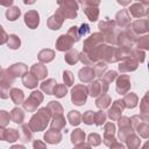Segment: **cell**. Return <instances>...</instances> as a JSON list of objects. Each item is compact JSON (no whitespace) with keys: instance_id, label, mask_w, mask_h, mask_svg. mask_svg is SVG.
I'll return each instance as SVG.
<instances>
[{"instance_id":"6da1fadb","label":"cell","mask_w":149,"mask_h":149,"mask_svg":"<svg viewBox=\"0 0 149 149\" xmlns=\"http://www.w3.org/2000/svg\"><path fill=\"white\" fill-rule=\"evenodd\" d=\"M50 111L48 108H42L37 112V114H35L33 118H31V121L29 123V127L33 129V130H42L45 128L48 121H49V118H50Z\"/></svg>"},{"instance_id":"7a4b0ae2","label":"cell","mask_w":149,"mask_h":149,"mask_svg":"<svg viewBox=\"0 0 149 149\" xmlns=\"http://www.w3.org/2000/svg\"><path fill=\"white\" fill-rule=\"evenodd\" d=\"M87 88L83 85H77L72 90V102L76 105H83L86 101Z\"/></svg>"},{"instance_id":"3957f363","label":"cell","mask_w":149,"mask_h":149,"mask_svg":"<svg viewBox=\"0 0 149 149\" xmlns=\"http://www.w3.org/2000/svg\"><path fill=\"white\" fill-rule=\"evenodd\" d=\"M42 100H43V95H42L40 92L34 91V92L30 94V97L26 100V102H24V108H26L27 111H34V109L41 104Z\"/></svg>"},{"instance_id":"277c9868","label":"cell","mask_w":149,"mask_h":149,"mask_svg":"<svg viewBox=\"0 0 149 149\" xmlns=\"http://www.w3.org/2000/svg\"><path fill=\"white\" fill-rule=\"evenodd\" d=\"M99 5V2L97 1V2H92V1H85L84 2V6H85V8H84V10H85V13H86V15L88 16V19L91 20V21H95L97 20V17H98V8L97 7H93V6H98Z\"/></svg>"},{"instance_id":"5b68a950","label":"cell","mask_w":149,"mask_h":149,"mask_svg":"<svg viewBox=\"0 0 149 149\" xmlns=\"http://www.w3.org/2000/svg\"><path fill=\"white\" fill-rule=\"evenodd\" d=\"M24 22H26V24H27L29 28H31V29L36 28L37 24H38V22H40L38 14H37L35 10H29V12L26 13V15H24Z\"/></svg>"},{"instance_id":"8992f818","label":"cell","mask_w":149,"mask_h":149,"mask_svg":"<svg viewBox=\"0 0 149 149\" xmlns=\"http://www.w3.org/2000/svg\"><path fill=\"white\" fill-rule=\"evenodd\" d=\"M63 20H64V15L62 14V12L58 9L56 12L55 15H52L49 20H48V26L51 28V29H58L62 23H63Z\"/></svg>"},{"instance_id":"52a82bcc","label":"cell","mask_w":149,"mask_h":149,"mask_svg":"<svg viewBox=\"0 0 149 149\" xmlns=\"http://www.w3.org/2000/svg\"><path fill=\"white\" fill-rule=\"evenodd\" d=\"M72 43H73V41L70 38V36H68V35H62V36H59V38H58L56 45H57V49H58V50L64 51V50L70 49V48L72 47Z\"/></svg>"},{"instance_id":"ba28073f","label":"cell","mask_w":149,"mask_h":149,"mask_svg":"<svg viewBox=\"0 0 149 149\" xmlns=\"http://www.w3.org/2000/svg\"><path fill=\"white\" fill-rule=\"evenodd\" d=\"M122 108H123V101H120V100L115 101V102H114V105L112 106V108L109 109V113H108V114H109V118H111V119H113V120L119 119V116H120V114H121Z\"/></svg>"},{"instance_id":"9c48e42d","label":"cell","mask_w":149,"mask_h":149,"mask_svg":"<svg viewBox=\"0 0 149 149\" xmlns=\"http://www.w3.org/2000/svg\"><path fill=\"white\" fill-rule=\"evenodd\" d=\"M31 74L36 79H42V78H44L47 76V69L42 64H35L31 68Z\"/></svg>"},{"instance_id":"30bf717a","label":"cell","mask_w":149,"mask_h":149,"mask_svg":"<svg viewBox=\"0 0 149 149\" xmlns=\"http://www.w3.org/2000/svg\"><path fill=\"white\" fill-rule=\"evenodd\" d=\"M94 76H95V73L91 68H84L79 71V78H80V80H83L85 83L91 81L94 78Z\"/></svg>"},{"instance_id":"8fae6325","label":"cell","mask_w":149,"mask_h":149,"mask_svg":"<svg viewBox=\"0 0 149 149\" xmlns=\"http://www.w3.org/2000/svg\"><path fill=\"white\" fill-rule=\"evenodd\" d=\"M26 71H27V68L24 66V64H14L12 68L7 69V72H8L12 77L22 76V73H24Z\"/></svg>"},{"instance_id":"7c38bea8","label":"cell","mask_w":149,"mask_h":149,"mask_svg":"<svg viewBox=\"0 0 149 149\" xmlns=\"http://www.w3.org/2000/svg\"><path fill=\"white\" fill-rule=\"evenodd\" d=\"M44 139H45V141H47V142H49V143H58V142L61 141L62 136H61V134H59L58 132L50 129L49 132H47V133H45Z\"/></svg>"},{"instance_id":"4fadbf2b","label":"cell","mask_w":149,"mask_h":149,"mask_svg":"<svg viewBox=\"0 0 149 149\" xmlns=\"http://www.w3.org/2000/svg\"><path fill=\"white\" fill-rule=\"evenodd\" d=\"M146 5H148V2H141V3L137 2V3H134V5L130 7V13H132L134 16H136V17H139V16L146 14L147 12L143 10V9H146V8H143V6H146Z\"/></svg>"},{"instance_id":"5bb4252c","label":"cell","mask_w":149,"mask_h":149,"mask_svg":"<svg viewBox=\"0 0 149 149\" xmlns=\"http://www.w3.org/2000/svg\"><path fill=\"white\" fill-rule=\"evenodd\" d=\"M88 90H90V94H91L92 97H97V95H99L100 93L106 92V90L102 88V84H101L100 81H94V83H92L91 86L88 87Z\"/></svg>"},{"instance_id":"9a60e30c","label":"cell","mask_w":149,"mask_h":149,"mask_svg":"<svg viewBox=\"0 0 149 149\" xmlns=\"http://www.w3.org/2000/svg\"><path fill=\"white\" fill-rule=\"evenodd\" d=\"M65 126V120L64 118L62 116V114H56L54 116V120L51 122V129L54 130L56 128V132H58L59 129H62L63 127Z\"/></svg>"},{"instance_id":"2e32d148","label":"cell","mask_w":149,"mask_h":149,"mask_svg":"<svg viewBox=\"0 0 149 149\" xmlns=\"http://www.w3.org/2000/svg\"><path fill=\"white\" fill-rule=\"evenodd\" d=\"M55 86H56V81H55L54 79H49V80L43 81V83L41 84V88H42L44 92H47L48 94H54V88H55Z\"/></svg>"},{"instance_id":"e0dca14e","label":"cell","mask_w":149,"mask_h":149,"mask_svg":"<svg viewBox=\"0 0 149 149\" xmlns=\"http://www.w3.org/2000/svg\"><path fill=\"white\" fill-rule=\"evenodd\" d=\"M10 98L16 105H19L23 101V92L19 88H13L10 91Z\"/></svg>"},{"instance_id":"ac0fdd59","label":"cell","mask_w":149,"mask_h":149,"mask_svg":"<svg viewBox=\"0 0 149 149\" xmlns=\"http://www.w3.org/2000/svg\"><path fill=\"white\" fill-rule=\"evenodd\" d=\"M10 83L9 80H2L0 81V98H8L9 95V86H10Z\"/></svg>"},{"instance_id":"d6986e66","label":"cell","mask_w":149,"mask_h":149,"mask_svg":"<svg viewBox=\"0 0 149 149\" xmlns=\"http://www.w3.org/2000/svg\"><path fill=\"white\" fill-rule=\"evenodd\" d=\"M127 78H128L127 76H122V77H120V78H119V80H118L116 88L121 86V88H119V90H118V92H119L120 94H121V93H125V92H126V91L129 88V81L127 80V81L125 83V80H126Z\"/></svg>"},{"instance_id":"ffe728a7","label":"cell","mask_w":149,"mask_h":149,"mask_svg":"<svg viewBox=\"0 0 149 149\" xmlns=\"http://www.w3.org/2000/svg\"><path fill=\"white\" fill-rule=\"evenodd\" d=\"M84 139H85V133H84L81 129H76V130L72 133V135H71V140H72V142L76 143V144H79L80 142H83Z\"/></svg>"},{"instance_id":"44dd1931","label":"cell","mask_w":149,"mask_h":149,"mask_svg":"<svg viewBox=\"0 0 149 149\" xmlns=\"http://www.w3.org/2000/svg\"><path fill=\"white\" fill-rule=\"evenodd\" d=\"M23 84H24V86L26 87H29V88H33V87H35L36 85H37V79L30 73V74H26L24 77H23Z\"/></svg>"},{"instance_id":"7402d4cb","label":"cell","mask_w":149,"mask_h":149,"mask_svg":"<svg viewBox=\"0 0 149 149\" xmlns=\"http://www.w3.org/2000/svg\"><path fill=\"white\" fill-rule=\"evenodd\" d=\"M116 22L120 24V26H127L129 23V16L127 14L126 10H122V12H119L118 15H116Z\"/></svg>"},{"instance_id":"603a6c76","label":"cell","mask_w":149,"mask_h":149,"mask_svg":"<svg viewBox=\"0 0 149 149\" xmlns=\"http://www.w3.org/2000/svg\"><path fill=\"white\" fill-rule=\"evenodd\" d=\"M23 112L20 109V108H14L10 113V118L12 120L15 122V123H21L22 120H23Z\"/></svg>"},{"instance_id":"cb8c5ba5","label":"cell","mask_w":149,"mask_h":149,"mask_svg":"<svg viewBox=\"0 0 149 149\" xmlns=\"http://www.w3.org/2000/svg\"><path fill=\"white\" fill-rule=\"evenodd\" d=\"M6 16L8 20L10 21H14L16 20L19 16H20V9L17 7H12V8H8L7 12H6Z\"/></svg>"},{"instance_id":"d4e9b609","label":"cell","mask_w":149,"mask_h":149,"mask_svg":"<svg viewBox=\"0 0 149 149\" xmlns=\"http://www.w3.org/2000/svg\"><path fill=\"white\" fill-rule=\"evenodd\" d=\"M38 58L41 62H50L54 58V51L52 50H42L38 55Z\"/></svg>"},{"instance_id":"484cf974","label":"cell","mask_w":149,"mask_h":149,"mask_svg":"<svg viewBox=\"0 0 149 149\" xmlns=\"http://www.w3.org/2000/svg\"><path fill=\"white\" fill-rule=\"evenodd\" d=\"M68 119H69V121H70L71 125L77 126V125H79V122H80V114H79L77 111H71V112L69 113V115H68Z\"/></svg>"},{"instance_id":"4316f807","label":"cell","mask_w":149,"mask_h":149,"mask_svg":"<svg viewBox=\"0 0 149 149\" xmlns=\"http://www.w3.org/2000/svg\"><path fill=\"white\" fill-rule=\"evenodd\" d=\"M19 137V133L15 129H7L5 133V139L8 142H14Z\"/></svg>"},{"instance_id":"83f0119b","label":"cell","mask_w":149,"mask_h":149,"mask_svg":"<svg viewBox=\"0 0 149 149\" xmlns=\"http://www.w3.org/2000/svg\"><path fill=\"white\" fill-rule=\"evenodd\" d=\"M123 102H126V106H127V107H132V108H133V107H135V106H136L137 98H136V95H135V94L130 93V94L126 95V98H125Z\"/></svg>"},{"instance_id":"f1b7e54d","label":"cell","mask_w":149,"mask_h":149,"mask_svg":"<svg viewBox=\"0 0 149 149\" xmlns=\"http://www.w3.org/2000/svg\"><path fill=\"white\" fill-rule=\"evenodd\" d=\"M8 47L12 49H16L20 47V38L16 35L8 36Z\"/></svg>"},{"instance_id":"f546056e","label":"cell","mask_w":149,"mask_h":149,"mask_svg":"<svg viewBox=\"0 0 149 149\" xmlns=\"http://www.w3.org/2000/svg\"><path fill=\"white\" fill-rule=\"evenodd\" d=\"M78 58H79V56H78V52L76 51V50H71L69 54H66V56H65V61L68 62V63H70V64H73V63H76L77 61H78Z\"/></svg>"},{"instance_id":"4dcf8cb0","label":"cell","mask_w":149,"mask_h":149,"mask_svg":"<svg viewBox=\"0 0 149 149\" xmlns=\"http://www.w3.org/2000/svg\"><path fill=\"white\" fill-rule=\"evenodd\" d=\"M109 101H111L109 97L106 95V94H104L101 98H99V99L97 100V106H98L99 108H105V107H107V106L109 105Z\"/></svg>"},{"instance_id":"1f68e13d","label":"cell","mask_w":149,"mask_h":149,"mask_svg":"<svg viewBox=\"0 0 149 149\" xmlns=\"http://www.w3.org/2000/svg\"><path fill=\"white\" fill-rule=\"evenodd\" d=\"M54 94H56V97L62 98L66 94V87L65 85H56L54 88Z\"/></svg>"},{"instance_id":"d6a6232c","label":"cell","mask_w":149,"mask_h":149,"mask_svg":"<svg viewBox=\"0 0 149 149\" xmlns=\"http://www.w3.org/2000/svg\"><path fill=\"white\" fill-rule=\"evenodd\" d=\"M47 108H48L49 111H54V113H57V114H62V112H63L62 106H61L57 101H51Z\"/></svg>"},{"instance_id":"836d02e7","label":"cell","mask_w":149,"mask_h":149,"mask_svg":"<svg viewBox=\"0 0 149 149\" xmlns=\"http://www.w3.org/2000/svg\"><path fill=\"white\" fill-rule=\"evenodd\" d=\"M127 144H128V147H129L130 149H136V148L139 147V144H140V140H139L136 136L130 135V137L127 140Z\"/></svg>"},{"instance_id":"e575fe53","label":"cell","mask_w":149,"mask_h":149,"mask_svg":"<svg viewBox=\"0 0 149 149\" xmlns=\"http://www.w3.org/2000/svg\"><path fill=\"white\" fill-rule=\"evenodd\" d=\"M68 36H70V38H71L73 42H77V41L79 40V37H80L77 27H71V29H70L69 33H68Z\"/></svg>"},{"instance_id":"d590c367","label":"cell","mask_w":149,"mask_h":149,"mask_svg":"<svg viewBox=\"0 0 149 149\" xmlns=\"http://www.w3.org/2000/svg\"><path fill=\"white\" fill-rule=\"evenodd\" d=\"M105 120H106V115L104 112H98L93 116V122H95L97 125H102L105 122Z\"/></svg>"},{"instance_id":"8d00e7d4","label":"cell","mask_w":149,"mask_h":149,"mask_svg":"<svg viewBox=\"0 0 149 149\" xmlns=\"http://www.w3.org/2000/svg\"><path fill=\"white\" fill-rule=\"evenodd\" d=\"M31 137V133L29 132L28 125H23L22 126V141L23 142H28Z\"/></svg>"},{"instance_id":"74e56055","label":"cell","mask_w":149,"mask_h":149,"mask_svg":"<svg viewBox=\"0 0 149 149\" xmlns=\"http://www.w3.org/2000/svg\"><path fill=\"white\" fill-rule=\"evenodd\" d=\"M9 114L6 111H0V127H3L9 121Z\"/></svg>"},{"instance_id":"f35d334b","label":"cell","mask_w":149,"mask_h":149,"mask_svg":"<svg viewBox=\"0 0 149 149\" xmlns=\"http://www.w3.org/2000/svg\"><path fill=\"white\" fill-rule=\"evenodd\" d=\"M93 116H94L93 112H92V111H87V112L84 114L83 120H84V122H85V123L91 125V123H93Z\"/></svg>"},{"instance_id":"ab89813d","label":"cell","mask_w":149,"mask_h":149,"mask_svg":"<svg viewBox=\"0 0 149 149\" xmlns=\"http://www.w3.org/2000/svg\"><path fill=\"white\" fill-rule=\"evenodd\" d=\"M147 20H141V21H136L134 24H133V27H134V29L136 30V31H147V28L146 27H142V24L146 22Z\"/></svg>"},{"instance_id":"60d3db41","label":"cell","mask_w":149,"mask_h":149,"mask_svg":"<svg viewBox=\"0 0 149 149\" xmlns=\"http://www.w3.org/2000/svg\"><path fill=\"white\" fill-rule=\"evenodd\" d=\"M64 76H63V78H64V81H65V84L66 85H72V83H73V77H72V74H71V72L70 71H64V73H63Z\"/></svg>"},{"instance_id":"b9f144b4","label":"cell","mask_w":149,"mask_h":149,"mask_svg":"<svg viewBox=\"0 0 149 149\" xmlns=\"http://www.w3.org/2000/svg\"><path fill=\"white\" fill-rule=\"evenodd\" d=\"M88 142L93 146H98L100 143V136L98 134H91L88 136Z\"/></svg>"},{"instance_id":"7bdbcfd3","label":"cell","mask_w":149,"mask_h":149,"mask_svg":"<svg viewBox=\"0 0 149 149\" xmlns=\"http://www.w3.org/2000/svg\"><path fill=\"white\" fill-rule=\"evenodd\" d=\"M106 69V65L105 64H97V66H95V72L94 73H97V76H101V73H102V71Z\"/></svg>"},{"instance_id":"ee69618b","label":"cell","mask_w":149,"mask_h":149,"mask_svg":"<svg viewBox=\"0 0 149 149\" xmlns=\"http://www.w3.org/2000/svg\"><path fill=\"white\" fill-rule=\"evenodd\" d=\"M115 74H116V73H115L114 71H111V72H108L106 76H104V80H106L107 83H109L111 80H113V79L115 78Z\"/></svg>"},{"instance_id":"f6af8a7d","label":"cell","mask_w":149,"mask_h":149,"mask_svg":"<svg viewBox=\"0 0 149 149\" xmlns=\"http://www.w3.org/2000/svg\"><path fill=\"white\" fill-rule=\"evenodd\" d=\"M7 35H6V33L3 31V29H2V27L0 26V44H2V43H5L6 42V40H7Z\"/></svg>"},{"instance_id":"bcb514c9","label":"cell","mask_w":149,"mask_h":149,"mask_svg":"<svg viewBox=\"0 0 149 149\" xmlns=\"http://www.w3.org/2000/svg\"><path fill=\"white\" fill-rule=\"evenodd\" d=\"M33 146H34V149H45V144L41 141H35Z\"/></svg>"},{"instance_id":"7dc6e473","label":"cell","mask_w":149,"mask_h":149,"mask_svg":"<svg viewBox=\"0 0 149 149\" xmlns=\"http://www.w3.org/2000/svg\"><path fill=\"white\" fill-rule=\"evenodd\" d=\"M78 33H79V35H83V34L85 35L86 33H88V26H87V24H85V23H84V24H81V29H80Z\"/></svg>"},{"instance_id":"c3c4849f","label":"cell","mask_w":149,"mask_h":149,"mask_svg":"<svg viewBox=\"0 0 149 149\" xmlns=\"http://www.w3.org/2000/svg\"><path fill=\"white\" fill-rule=\"evenodd\" d=\"M111 149H125V148L120 143H113V144H111Z\"/></svg>"},{"instance_id":"681fc988","label":"cell","mask_w":149,"mask_h":149,"mask_svg":"<svg viewBox=\"0 0 149 149\" xmlns=\"http://www.w3.org/2000/svg\"><path fill=\"white\" fill-rule=\"evenodd\" d=\"M5 133H6V130L0 127V140H3L5 139Z\"/></svg>"},{"instance_id":"f907efd6","label":"cell","mask_w":149,"mask_h":149,"mask_svg":"<svg viewBox=\"0 0 149 149\" xmlns=\"http://www.w3.org/2000/svg\"><path fill=\"white\" fill-rule=\"evenodd\" d=\"M74 149H91L88 146H86V144H80V146H78L77 148H74Z\"/></svg>"},{"instance_id":"816d5d0a","label":"cell","mask_w":149,"mask_h":149,"mask_svg":"<svg viewBox=\"0 0 149 149\" xmlns=\"http://www.w3.org/2000/svg\"><path fill=\"white\" fill-rule=\"evenodd\" d=\"M10 149H24V147H22V146H13Z\"/></svg>"}]
</instances>
